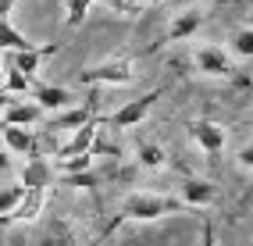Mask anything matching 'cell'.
Instances as JSON below:
<instances>
[{
  "label": "cell",
  "mask_w": 253,
  "mask_h": 246,
  "mask_svg": "<svg viewBox=\"0 0 253 246\" xmlns=\"http://www.w3.org/2000/svg\"><path fill=\"white\" fill-rule=\"evenodd\" d=\"M185 207L178 196H164V193H146V189H139V193H128L125 200H122V207H118V214L107 221V228H104V236H111L118 225H125V221H157V218H168V214H185Z\"/></svg>",
  "instance_id": "1"
},
{
  "label": "cell",
  "mask_w": 253,
  "mask_h": 246,
  "mask_svg": "<svg viewBox=\"0 0 253 246\" xmlns=\"http://www.w3.org/2000/svg\"><path fill=\"white\" fill-rule=\"evenodd\" d=\"M136 75H139L136 57H111V61L93 64V68H82L79 82H86V86H128Z\"/></svg>",
  "instance_id": "2"
},
{
  "label": "cell",
  "mask_w": 253,
  "mask_h": 246,
  "mask_svg": "<svg viewBox=\"0 0 253 246\" xmlns=\"http://www.w3.org/2000/svg\"><path fill=\"white\" fill-rule=\"evenodd\" d=\"M161 93L164 89H150V93H143V96H136V100H128V104H122L114 114H107V125L111 128H136L139 122H146V114L154 111V104L161 100Z\"/></svg>",
  "instance_id": "3"
},
{
  "label": "cell",
  "mask_w": 253,
  "mask_h": 246,
  "mask_svg": "<svg viewBox=\"0 0 253 246\" xmlns=\"http://www.w3.org/2000/svg\"><path fill=\"white\" fill-rule=\"evenodd\" d=\"M193 64L200 68V75H207V79H228L235 72V61L228 57V50H221V46H214V43L196 46Z\"/></svg>",
  "instance_id": "4"
},
{
  "label": "cell",
  "mask_w": 253,
  "mask_h": 246,
  "mask_svg": "<svg viewBox=\"0 0 253 246\" xmlns=\"http://www.w3.org/2000/svg\"><path fill=\"white\" fill-rule=\"evenodd\" d=\"M189 136H193V143L200 146V150L211 154V157L225 154V146H228V128L217 125V122H211V118H196L189 125Z\"/></svg>",
  "instance_id": "5"
},
{
  "label": "cell",
  "mask_w": 253,
  "mask_h": 246,
  "mask_svg": "<svg viewBox=\"0 0 253 246\" xmlns=\"http://www.w3.org/2000/svg\"><path fill=\"white\" fill-rule=\"evenodd\" d=\"M29 100L36 104L43 114H50V118H54V114L75 107V93H72L68 86H46V82H40V86H32Z\"/></svg>",
  "instance_id": "6"
},
{
  "label": "cell",
  "mask_w": 253,
  "mask_h": 246,
  "mask_svg": "<svg viewBox=\"0 0 253 246\" xmlns=\"http://www.w3.org/2000/svg\"><path fill=\"white\" fill-rule=\"evenodd\" d=\"M22 189H46V186H54V168H50V161L40 154V150H32L25 157V168H22Z\"/></svg>",
  "instance_id": "7"
},
{
  "label": "cell",
  "mask_w": 253,
  "mask_h": 246,
  "mask_svg": "<svg viewBox=\"0 0 253 246\" xmlns=\"http://www.w3.org/2000/svg\"><path fill=\"white\" fill-rule=\"evenodd\" d=\"M96 136H100V118H89L86 125H79L75 132L61 143V150H57V157H75V154H89L93 150V143H96Z\"/></svg>",
  "instance_id": "8"
},
{
  "label": "cell",
  "mask_w": 253,
  "mask_h": 246,
  "mask_svg": "<svg viewBox=\"0 0 253 246\" xmlns=\"http://www.w3.org/2000/svg\"><path fill=\"white\" fill-rule=\"evenodd\" d=\"M50 54H57V43L29 46V50H22V54H11V64H7V68H14L18 75H25V79L32 82V79H36V72H40V64H43Z\"/></svg>",
  "instance_id": "9"
},
{
  "label": "cell",
  "mask_w": 253,
  "mask_h": 246,
  "mask_svg": "<svg viewBox=\"0 0 253 246\" xmlns=\"http://www.w3.org/2000/svg\"><path fill=\"white\" fill-rule=\"evenodd\" d=\"M204 22H207V14L200 11V7H185V11H178L175 18H171V25H168V43H178V40L196 36V32L204 29Z\"/></svg>",
  "instance_id": "10"
},
{
  "label": "cell",
  "mask_w": 253,
  "mask_h": 246,
  "mask_svg": "<svg viewBox=\"0 0 253 246\" xmlns=\"http://www.w3.org/2000/svg\"><path fill=\"white\" fill-rule=\"evenodd\" d=\"M96 100H100V96L93 93L86 100V107H68V111L54 114V118H50V128H54V132H75L79 125H86L89 118H96Z\"/></svg>",
  "instance_id": "11"
},
{
  "label": "cell",
  "mask_w": 253,
  "mask_h": 246,
  "mask_svg": "<svg viewBox=\"0 0 253 246\" xmlns=\"http://www.w3.org/2000/svg\"><path fill=\"white\" fill-rule=\"evenodd\" d=\"M182 204L189 210L211 207V204H217V186L207 182V178H185V182H182Z\"/></svg>",
  "instance_id": "12"
},
{
  "label": "cell",
  "mask_w": 253,
  "mask_h": 246,
  "mask_svg": "<svg viewBox=\"0 0 253 246\" xmlns=\"http://www.w3.org/2000/svg\"><path fill=\"white\" fill-rule=\"evenodd\" d=\"M46 207V189H25V196L18 200V207L11 210L7 218H0V225H11V221H36Z\"/></svg>",
  "instance_id": "13"
},
{
  "label": "cell",
  "mask_w": 253,
  "mask_h": 246,
  "mask_svg": "<svg viewBox=\"0 0 253 246\" xmlns=\"http://www.w3.org/2000/svg\"><path fill=\"white\" fill-rule=\"evenodd\" d=\"M43 122V111L32 104V100H11L4 107V122L0 125H14V128H32Z\"/></svg>",
  "instance_id": "14"
},
{
  "label": "cell",
  "mask_w": 253,
  "mask_h": 246,
  "mask_svg": "<svg viewBox=\"0 0 253 246\" xmlns=\"http://www.w3.org/2000/svg\"><path fill=\"white\" fill-rule=\"evenodd\" d=\"M0 136H4V150H7V154H22V157H29L32 150H36V132H32V128L0 125Z\"/></svg>",
  "instance_id": "15"
},
{
  "label": "cell",
  "mask_w": 253,
  "mask_h": 246,
  "mask_svg": "<svg viewBox=\"0 0 253 246\" xmlns=\"http://www.w3.org/2000/svg\"><path fill=\"white\" fill-rule=\"evenodd\" d=\"M29 46H36L25 32H18L11 22H0V50H7V54H22L29 50Z\"/></svg>",
  "instance_id": "16"
},
{
  "label": "cell",
  "mask_w": 253,
  "mask_h": 246,
  "mask_svg": "<svg viewBox=\"0 0 253 246\" xmlns=\"http://www.w3.org/2000/svg\"><path fill=\"white\" fill-rule=\"evenodd\" d=\"M136 161H139V168L157 171V168L168 164V154H164V146H157V143H139L136 146Z\"/></svg>",
  "instance_id": "17"
},
{
  "label": "cell",
  "mask_w": 253,
  "mask_h": 246,
  "mask_svg": "<svg viewBox=\"0 0 253 246\" xmlns=\"http://www.w3.org/2000/svg\"><path fill=\"white\" fill-rule=\"evenodd\" d=\"M61 178L64 175H82V171H93V157L89 154H75V157H57L54 164H50Z\"/></svg>",
  "instance_id": "18"
},
{
  "label": "cell",
  "mask_w": 253,
  "mask_h": 246,
  "mask_svg": "<svg viewBox=\"0 0 253 246\" xmlns=\"http://www.w3.org/2000/svg\"><path fill=\"white\" fill-rule=\"evenodd\" d=\"M228 57L232 61H250L253 57V29H235V36L228 43Z\"/></svg>",
  "instance_id": "19"
},
{
  "label": "cell",
  "mask_w": 253,
  "mask_h": 246,
  "mask_svg": "<svg viewBox=\"0 0 253 246\" xmlns=\"http://www.w3.org/2000/svg\"><path fill=\"white\" fill-rule=\"evenodd\" d=\"M4 93L14 96V100H18V96H29L32 93V82L25 75H18L14 68H4Z\"/></svg>",
  "instance_id": "20"
},
{
  "label": "cell",
  "mask_w": 253,
  "mask_h": 246,
  "mask_svg": "<svg viewBox=\"0 0 253 246\" xmlns=\"http://www.w3.org/2000/svg\"><path fill=\"white\" fill-rule=\"evenodd\" d=\"M25 196V189L18 182H11V186H0V218H7L14 207H18V200Z\"/></svg>",
  "instance_id": "21"
},
{
  "label": "cell",
  "mask_w": 253,
  "mask_h": 246,
  "mask_svg": "<svg viewBox=\"0 0 253 246\" xmlns=\"http://www.w3.org/2000/svg\"><path fill=\"white\" fill-rule=\"evenodd\" d=\"M104 7H111L114 14H125V18H136L150 7V0H104Z\"/></svg>",
  "instance_id": "22"
},
{
  "label": "cell",
  "mask_w": 253,
  "mask_h": 246,
  "mask_svg": "<svg viewBox=\"0 0 253 246\" xmlns=\"http://www.w3.org/2000/svg\"><path fill=\"white\" fill-rule=\"evenodd\" d=\"M96 4V0H68V14H64V25L68 29H75V25H82V18L89 14V7Z\"/></svg>",
  "instance_id": "23"
},
{
  "label": "cell",
  "mask_w": 253,
  "mask_h": 246,
  "mask_svg": "<svg viewBox=\"0 0 253 246\" xmlns=\"http://www.w3.org/2000/svg\"><path fill=\"white\" fill-rule=\"evenodd\" d=\"M61 182L72 186V189H89V193H96V182H100V178H96L93 171H82V175H64Z\"/></svg>",
  "instance_id": "24"
},
{
  "label": "cell",
  "mask_w": 253,
  "mask_h": 246,
  "mask_svg": "<svg viewBox=\"0 0 253 246\" xmlns=\"http://www.w3.org/2000/svg\"><path fill=\"white\" fill-rule=\"evenodd\" d=\"M235 164H239L243 171H250V168H253V146H243V150L235 154Z\"/></svg>",
  "instance_id": "25"
},
{
  "label": "cell",
  "mask_w": 253,
  "mask_h": 246,
  "mask_svg": "<svg viewBox=\"0 0 253 246\" xmlns=\"http://www.w3.org/2000/svg\"><path fill=\"white\" fill-rule=\"evenodd\" d=\"M14 171V161H11V154L7 150H0V178H7Z\"/></svg>",
  "instance_id": "26"
},
{
  "label": "cell",
  "mask_w": 253,
  "mask_h": 246,
  "mask_svg": "<svg viewBox=\"0 0 253 246\" xmlns=\"http://www.w3.org/2000/svg\"><path fill=\"white\" fill-rule=\"evenodd\" d=\"M200 246H214V225L204 218V239H200Z\"/></svg>",
  "instance_id": "27"
},
{
  "label": "cell",
  "mask_w": 253,
  "mask_h": 246,
  "mask_svg": "<svg viewBox=\"0 0 253 246\" xmlns=\"http://www.w3.org/2000/svg\"><path fill=\"white\" fill-rule=\"evenodd\" d=\"M14 4H18V0H0V22H7V14L14 11Z\"/></svg>",
  "instance_id": "28"
},
{
  "label": "cell",
  "mask_w": 253,
  "mask_h": 246,
  "mask_svg": "<svg viewBox=\"0 0 253 246\" xmlns=\"http://www.w3.org/2000/svg\"><path fill=\"white\" fill-rule=\"evenodd\" d=\"M0 86H4V61H0Z\"/></svg>",
  "instance_id": "29"
}]
</instances>
